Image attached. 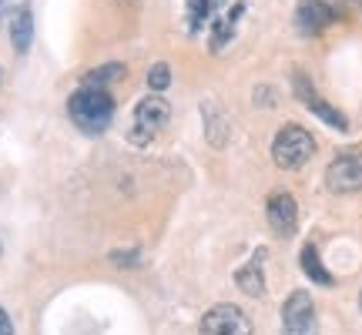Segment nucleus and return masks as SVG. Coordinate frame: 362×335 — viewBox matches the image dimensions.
Returning a JSON list of instances; mask_svg holds the SVG:
<instances>
[{"label":"nucleus","instance_id":"1","mask_svg":"<svg viewBox=\"0 0 362 335\" xmlns=\"http://www.w3.org/2000/svg\"><path fill=\"white\" fill-rule=\"evenodd\" d=\"M67 114H71V121H74L81 131L98 134V131H104L111 124V117H115V98L104 88H81L78 94H71Z\"/></svg>","mask_w":362,"mask_h":335},{"label":"nucleus","instance_id":"2","mask_svg":"<svg viewBox=\"0 0 362 335\" xmlns=\"http://www.w3.org/2000/svg\"><path fill=\"white\" fill-rule=\"evenodd\" d=\"M315 155V141L305 128L298 124H285L279 128L275 141H272V161L279 168H302L309 158Z\"/></svg>","mask_w":362,"mask_h":335},{"label":"nucleus","instance_id":"3","mask_svg":"<svg viewBox=\"0 0 362 335\" xmlns=\"http://www.w3.org/2000/svg\"><path fill=\"white\" fill-rule=\"evenodd\" d=\"M171 121V107L165 98H158V94H148L144 101H138L134 107V124H131V144H148L155 134L165 131V124Z\"/></svg>","mask_w":362,"mask_h":335},{"label":"nucleus","instance_id":"4","mask_svg":"<svg viewBox=\"0 0 362 335\" xmlns=\"http://www.w3.org/2000/svg\"><path fill=\"white\" fill-rule=\"evenodd\" d=\"M282 335H319V315L309 292H292L282 305Z\"/></svg>","mask_w":362,"mask_h":335},{"label":"nucleus","instance_id":"5","mask_svg":"<svg viewBox=\"0 0 362 335\" xmlns=\"http://www.w3.org/2000/svg\"><path fill=\"white\" fill-rule=\"evenodd\" d=\"M202 335H252V319L235 305H215L202 319Z\"/></svg>","mask_w":362,"mask_h":335},{"label":"nucleus","instance_id":"6","mask_svg":"<svg viewBox=\"0 0 362 335\" xmlns=\"http://www.w3.org/2000/svg\"><path fill=\"white\" fill-rule=\"evenodd\" d=\"M292 84H296V98H298V101L305 104V107H309L312 114H319V117H322V121L329 124V128H336V131H346V128H349V121H346V114H342L339 107H332L329 101H322V98H319V90L312 88V81L305 78L302 71H296V78H292Z\"/></svg>","mask_w":362,"mask_h":335},{"label":"nucleus","instance_id":"7","mask_svg":"<svg viewBox=\"0 0 362 335\" xmlns=\"http://www.w3.org/2000/svg\"><path fill=\"white\" fill-rule=\"evenodd\" d=\"M325 184L336 194H352L362 188V155L349 151V155H339L332 165L325 168Z\"/></svg>","mask_w":362,"mask_h":335},{"label":"nucleus","instance_id":"8","mask_svg":"<svg viewBox=\"0 0 362 335\" xmlns=\"http://www.w3.org/2000/svg\"><path fill=\"white\" fill-rule=\"evenodd\" d=\"M269 225H272V232L279 235V238H292L298 228V205H296V198L292 194H285V192H275L269 198Z\"/></svg>","mask_w":362,"mask_h":335},{"label":"nucleus","instance_id":"9","mask_svg":"<svg viewBox=\"0 0 362 335\" xmlns=\"http://www.w3.org/2000/svg\"><path fill=\"white\" fill-rule=\"evenodd\" d=\"M332 17H336V11H332L325 0H302L298 11H296V27L302 30V34L315 37L322 27L332 24Z\"/></svg>","mask_w":362,"mask_h":335},{"label":"nucleus","instance_id":"10","mask_svg":"<svg viewBox=\"0 0 362 335\" xmlns=\"http://www.w3.org/2000/svg\"><path fill=\"white\" fill-rule=\"evenodd\" d=\"M30 40H34V11L30 4H17L11 13V44L17 54L30 51Z\"/></svg>","mask_w":362,"mask_h":335},{"label":"nucleus","instance_id":"11","mask_svg":"<svg viewBox=\"0 0 362 335\" xmlns=\"http://www.w3.org/2000/svg\"><path fill=\"white\" fill-rule=\"evenodd\" d=\"M262 261H265V252H259V255H252V261H248V265H242V269H238V275H235V282H238V288H242L245 295H252V298L265 295Z\"/></svg>","mask_w":362,"mask_h":335},{"label":"nucleus","instance_id":"12","mask_svg":"<svg viewBox=\"0 0 362 335\" xmlns=\"http://www.w3.org/2000/svg\"><path fill=\"white\" fill-rule=\"evenodd\" d=\"M202 114H205V128H208L211 148H225V141H228V121L221 114V107L215 101H205L202 104Z\"/></svg>","mask_w":362,"mask_h":335},{"label":"nucleus","instance_id":"13","mask_svg":"<svg viewBox=\"0 0 362 335\" xmlns=\"http://www.w3.org/2000/svg\"><path fill=\"white\" fill-rule=\"evenodd\" d=\"M302 269H305V275H309L312 282L332 285V275H329V269L322 265V258H319V248H315V245L302 248Z\"/></svg>","mask_w":362,"mask_h":335},{"label":"nucleus","instance_id":"14","mask_svg":"<svg viewBox=\"0 0 362 335\" xmlns=\"http://www.w3.org/2000/svg\"><path fill=\"white\" fill-rule=\"evenodd\" d=\"M121 78H124V64H101L90 67L81 81H84V88H107V84H115Z\"/></svg>","mask_w":362,"mask_h":335},{"label":"nucleus","instance_id":"15","mask_svg":"<svg viewBox=\"0 0 362 335\" xmlns=\"http://www.w3.org/2000/svg\"><path fill=\"white\" fill-rule=\"evenodd\" d=\"M221 4H225V0H188V27H192V30H202L205 20H211V17L218 13Z\"/></svg>","mask_w":362,"mask_h":335},{"label":"nucleus","instance_id":"16","mask_svg":"<svg viewBox=\"0 0 362 335\" xmlns=\"http://www.w3.org/2000/svg\"><path fill=\"white\" fill-rule=\"evenodd\" d=\"M245 13V4H235V11L225 17V20H218L215 24V37H211V51H221L225 47V40L232 37V30H235V20Z\"/></svg>","mask_w":362,"mask_h":335},{"label":"nucleus","instance_id":"17","mask_svg":"<svg viewBox=\"0 0 362 335\" xmlns=\"http://www.w3.org/2000/svg\"><path fill=\"white\" fill-rule=\"evenodd\" d=\"M171 84V71L168 64H155L151 71H148V88L155 90V94H161V90Z\"/></svg>","mask_w":362,"mask_h":335},{"label":"nucleus","instance_id":"18","mask_svg":"<svg viewBox=\"0 0 362 335\" xmlns=\"http://www.w3.org/2000/svg\"><path fill=\"white\" fill-rule=\"evenodd\" d=\"M0 335H13V322H11V315L0 309Z\"/></svg>","mask_w":362,"mask_h":335},{"label":"nucleus","instance_id":"19","mask_svg":"<svg viewBox=\"0 0 362 335\" xmlns=\"http://www.w3.org/2000/svg\"><path fill=\"white\" fill-rule=\"evenodd\" d=\"M359 309H362V295H359Z\"/></svg>","mask_w":362,"mask_h":335}]
</instances>
